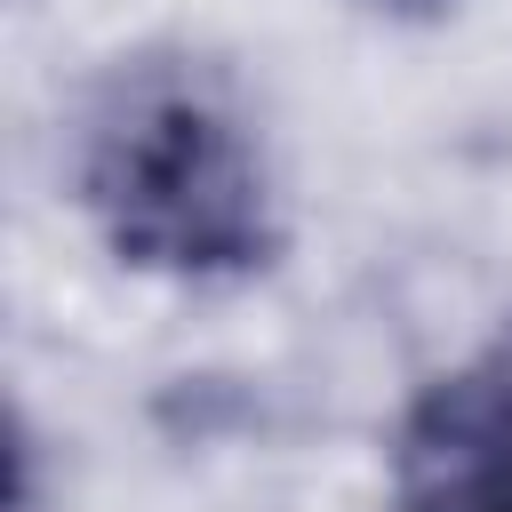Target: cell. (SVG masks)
Listing matches in <instances>:
<instances>
[{"mask_svg":"<svg viewBox=\"0 0 512 512\" xmlns=\"http://www.w3.org/2000/svg\"><path fill=\"white\" fill-rule=\"evenodd\" d=\"M72 192L112 264L176 288H232L280 256L264 136L200 56H120L80 112Z\"/></svg>","mask_w":512,"mask_h":512,"instance_id":"1","label":"cell"},{"mask_svg":"<svg viewBox=\"0 0 512 512\" xmlns=\"http://www.w3.org/2000/svg\"><path fill=\"white\" fill-rule=\"evenodd\" d=\"M392 512H512V312L400 408Z\"/></svg>","mask_w":512,"mask_h":512,"instance_id":"2","label":"cell"},{"mask_svg":"<svg viewBox=\"0 0 512 512\" xmlns=\"http://www.w3.org/2000/svg\"><path fill=\"white\" fill-rule=\"evenodd\" d=\"M360 8H376V16H392V24H432V16H448L456 0H360Z\"/></svg>","mask_w":512,"mask_h":512,"instance_id":"3","label":"cell"}]
</instances>
